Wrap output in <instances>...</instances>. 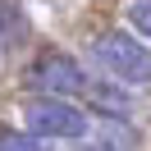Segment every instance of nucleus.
Returning <instances> with one entry per match:
<instances>
[{"mask_svg": "<svg viewBox=\"0 0 151 151\" xmlns=\"http://www.w3.org/2000/svg\"><path fill=\"white\" fill-rule=\"evenodd\" d=\"M92 60L114 83H128V87L151 83V50L142 46L133 32H101V37L92 41Z\"/></svg>", "mask_w": 151, "mask_h": 151, "instance_id": "nucleus-1", "label": "nucleus"}, {"mask_svg": "<svg viewBox=\"0 0 151 151\" xmlns=\"http://www.w3.org/2000/svg\"><path fill=\"white\" fill-rule=\"evenodd\" d=\"M23 119H28V133H37L46 142H73V137L87 133V114L73 101H64V96H37V101H28Z\"/></svg>", "mask_w": 151, "mask_h": 151, "instance_id": "nucleus-2", "label": "nucleus"}, {"mask_svg": "<svg viewBox=\"0 0 151 151\" xmlns=\"http://www.w3.org/2000/svg\"><path fill=\"white\" fill-rule=\"evenodd\" d=\"M28 83L37 87L41 96H83L87 87V73H83V64L78 60H69V55H60V50H46V55L37 60V64L28 69Z\"/></svg>", "mask_w": 151, "mask_h": 151, "instance_id": "nucleus-3", "label": "nucleus"}, {"mask_svg": "<svg viewBox=\"0 0 151 151\" xmlns=\"http://www.w3.org/2000/svg\"><path fill=\"white\" fill-rule=\"evenodd\" d=\"M83 96H87V105H92L96 114H105V119H128V114H133L128 92H124V87H114V83H92Z\"/></svg>", "mask_w": 151, "mask_h": 151, "instance_id": "nucleus-4", "label": "nucleus"}, {"mask_svg": "<svg viewBox=\"0 0 151 151\" xmlns=\"http://www.w3.org/2000/svg\"><path fill=\"white\" fill-rule=\"evenodd\" d=\"M0 151H50V142H46V137H37V133L0 128Z\"/></svg>", "mask_w": 151, "mask_h": 151, "instance_id": "nucleus-5", "label": "nucleus"}, {"mask_svg": "<svg viewBox=\"0 0 151 151\" xmlns=\"http://www.w3.org/2000/svg\"><path fill=\"white\" fill-rule=\"evenodd\" d=\"M128 23H133L137 37L151 41V0H133V5H128Z\"/></svg>", "mask_w": 151, "mask_h": 151, "instance_id": "nucleus-6", "label": "nucleus"}, {"mask_svg": "<svg viewBox=\"0 0 151 151\" xmlns=\"http://www.w3.org/2000/svg\"><path fill=\"white\" fill-rule=\"evenodd\" d=\"M5 14H9V9H5V5H0V41H5Z\"/></svg>", "mask_w": 151, "mask_h": 151, "instance_id": "nucleus-7", "label": "nucleus"}, {"mask_svg": "<svg viewBox=\"0 0 151 151\" xmlns=\"http://www.w3.org/2000/svg\"><path fill=\"white\" fill-rule=\"evenodd\" d=\"M96 151H124V147H96Z\"/></svg>", "mask_w": 151, "mask_h": 151, "instance_id": "nucleus-8", "label": "nucleus"}]
</instances>
